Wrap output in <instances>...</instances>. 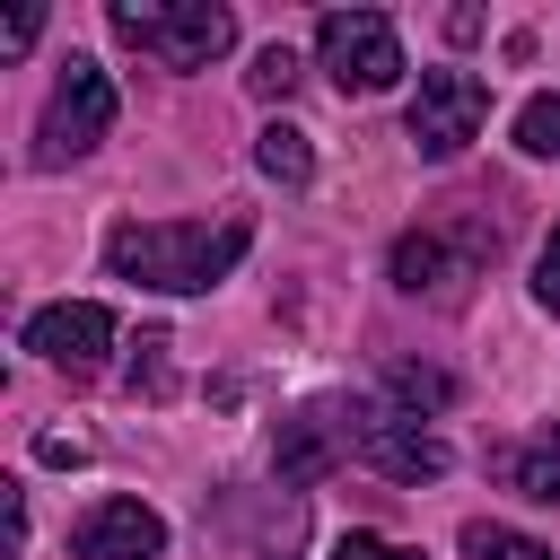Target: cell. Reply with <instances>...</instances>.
Masks as SVG:
<instances>
[{
  "mask_svg": "<svg viewBox=\"0 0 560 560\" xmlns=\"http://www.w3.org/2000/svg\"><path fill=\"white\" fill-rule=\"evenodd\" d=\"M254 166H262L271 184H306V175H315V149H306L298 122H271V131L254 140Z\"/></svg>",
  "mask_w": 560,
  "mask_h": 560,
  "instance_id": "7c38bea8",
  "label": "cell"
},
{
  "mask_svg": "<svg viewBox=\"0 0 560 560\" xmlns=\"http://www.w3.org/2000/svg\"><path fill=\"white\" fill-rule=\"evenodd\" d=\"M490 472H499L516 499H542V508H560V455H525V446H499V455H490Z\"/></svg>",
  "mask_w": 560,
  "mask_h": 560,
  "instance_id": "8fae6325",
  "label": "cell"
},
{
  "mask_svg": "<svg viewBox=\"0 0 560 560\" xmlns=\"http://www.w3.org/2000/svg\"><path fill=\"white\" fill-rule=\"evenodd\" d=\"M481 122H490V88H481L472 70H420L411 114H402V131H411L420 158H455Z\"/></svg>",
  "mask_w": 560,
  "mask_h": 560,
  "instance_id": "277c9868",
  "label": "cell"
},
{
  "mask_svg": "<svg viewBox=\"0 0 560 560\" xmlns=\"http://www.w3.org/2000/svg\"><path fill=\"white\" fill-rule=\"evenodd\" d=\"M341 455H359V402L341 411V402H306L298 420H280V472L289 481H315V472H332Z\"/></svg>",
  "mask_w": 560,
  "mask_h": 560,
  "instance_id": "ba28073f",
  "label": "cell"
},
{
  "mask_svg": "<svg viewBox=\"0 0 560 560\" xmlns=\"http://www.w3.org/2000/svg\"><path fill=\"white\" fill-rule=\"evenodd\" d=\"M332 560H420V551H402V542H385V534H341Z\"/></svg>",
  "mask_w": 560,
  "mask_h": 560,
  "instance_id": "d6986e66",
  "label": "cell"
},
{
  "mask_svg": "<svg viewBox=\"0 0 560 560\" xmlns=\"http://www.w3.org/2000/svg\"><path fill=\"white\" fill-rule=\"evenodd\" d=\"M26 350H35L44 368L96 376V368H105V350H114V315H105L96 298H61V306H44V315L26 324Z\"/></svg>",
  "mask_w": 560,
  "mask_h": 560,
  "instance_id": "8992f818",
  "label": "cell"
},
{
  "mask_svg": "<svg viewBox=\"0 0 560 560\" xmlns=\"http://www.w3.org/2000/svg\"><path fill=\"white\" fill-rule=\"evenodd\" d=\"M131 394L166 402L175 394V368H166V332H140V359H131Z\"/></svg>",
  "mask_w": 560,
  "mask_h": 560,
  "instance_id": "2e32d148",
  "label": "cell"
},
{
  "mask_svg": "<svg viewBox=\"0 0 560 560\" xmlns=\"http://www.w3.org/2000/svg\"><path fill=\"white\" fill-rule=\"evenodd\" d=\"M464 551L472 560H551L534 534H516V525H464Z\"/></svg>",
  "mask_w": 560,
  "mask_h": 560,
  "instance_id": "5bb4252c",
  "label": "cell"
},
{
  "mask_svg": "<svg viewBox=\"0 0 560 560\" xmlns=\"http://www.w3.org/2000/svg\"><path fill=\"white\" fill-rule=\"evenodd\" d=\"M385 385H394L411 411H446V402H455V376H446V368H411V359H394Z\"/></svg>",
  "mask_w": 560,
  "mask_h": 560,
  "instance_id": "4fadbf2b",
  "label": "cell"
},
{
  "mask_svg": "<svg viewBox=\"0 0 560 560\" xmlns=\"http://www.w3.org/2000/svg\"><path fill=\"white\" fill-rule=\"evenodd\" d=\"M315 52H324V70H332L341 96H376V88L402 79L394 18H376V9H324L315 18Z\"/></svg>",
  "mask_w": 560,
  "mask_h": 560,
  "instance_id": "3957f363",
  "label": "cell"
},
{
  "mask_svg": "<svg viewBox=\"0 0 560 560\" xmlns=\"http://www.w3.org/2000/svg\"><path fill=\"white\" fill-rule=\"evenodd\" d=\"M516 149H525V158H560V96H534V105L516 114Z\"/></svg>",
  "mask_w": 560,
  "mask_h": 560,
  "instance_id": "9a60e30c",
  "label": "cell"
},
{
  "mask_svg": "<svg viewBox=\"0 0 560 560\" xmlns=\"http://www.w3.org/2000/svg\"><path fill=\"white\" fill-rule=\"evenodd\" d=\"M394 280L420 298V289H438V298H455V280H464V262L446 254V236H429V228H411L402 245H394Z\"/></svg>",
  "mask_w": 560,
  "mask_h": 560,
  "instance_id": "30bf717a",
  "label": "cell"
},
{
  "mask_svg": "<svg viewBox=\"0 0 560 560\" xmlns=\"http://www.w3.org/2000/svg\"><path fill=\"white\" fill-rule=\"evenodd\" d=\"M79 551H88V560H158V551H166V525H158V508H140V499H96V508L79 516Z\"/></svg>",
  "mask_w": 560,
  "mask_h": 560,
  "instance_id": "9c48e42d",
  "label": "cell"
},
{
  "mask_svg": "<svg viewBox=\"0 0 560 560\" xmlns=\"http://www.w3.org/2000/svg\"><path fill=\"white\" fill-rule=\"evenodd\" d=\"M114 35L131 52H149L158 70H201L236 44V18L219 0H122L114 9Z\"/></svg>",
  "mask_w": 560,
  "mask_h": 560,
  "instance_id": "7a4b0ae2",
  "label": "cell"
},
{
  "mask_svg": "<svg viewBox=\"0 0 560 560\" xmlns=\"http://www.w3.org/2000/svg\"><path fill=\"white\" fill-rule=\"evenodd\" d=\"M359 464H376L385 481L420 490V481L446 472V446H438L420 420H402V411H359Z\"/></svg>",
  "mask_w": 560,
  "mask_h": 560,
  "instance_id": "52a82bcc",
  "label": "cell"
},
{
  "mask_svg": "<svg viewBox=\"0 0 560 560\" xmlns=\"http://www.w3.org/2000/svg\"><path fill=\"white\" fill-rule=\"evenodd\" d=\"M534 298L560 315V219H551V236H542V262H534Z\"/></svg>",
  "mask_w": 560,
  "mask_h": 560,
  "instance_id": "ac0fdd59",
  "label": "cell"
},
{
  "mask_svg": "<svg viewBox=\"0 0 560 560\" xmlns=\"http://www.w3.org/2000/svg\"><path fill=\"white\" fill-rule=\"evenodd\" d=\"M245 88H254V96H289V88H298V52H289V44H262L254 70H245Z\"/></svg>",
  "mask_w": 560,
  "mask_h": 560,
  "instance_id": "e0dca14e",
  "label": "cell"
},
{
  "mask_svg": "<svg viewBox=\"0 0 560 560\" xmlns=\"http://www.w3.org/2000/svg\"><path fill=\"white\" fill-rule=\"evenodd\" d=\"M35 26H44V18H35V9H18V18L0 26V52H26V44H35Z\"/></svg>",
  "mask_w": 560,
  "mask_h": 560,
  "instance_id": "ffe728a7",
  "label": "cell"
},
{
  "mask_svg": "<svg viewBox=\"0 0 560 560\" xmlns=\"http://www.w3.org/2000/svg\"><path fill=\"white\" fill-rule=\"evenodd\" d=\"M105 122H114V79H105L88 52H70V61H61V79H52V105H44V166H61V158L96 149V140H105Z\"/></svg>",
  "mask_w": 560,
  "mask_h": 560,
  "instance_id": "5b68a950",
  "label": "cell"
},
{
  "mask_svg": "<svg viewBox=\"0 0 560 560\" xmlns=\"http://www.w3.org/2000/svg\"><path fill=\"white\" fill-rule=\"evenodd\" d=\"M245 245H254L245 210H228V219H114L105 228L114 280H140V289H210L245 262Z\"/></svg>",
  "mask_w": 560,
  "mask_h": 560,
  "instance_id": "6da1fadb",
  "label": "cell"
}]
</instances>
